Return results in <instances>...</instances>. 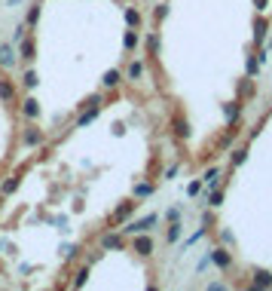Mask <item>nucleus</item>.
Instances as JSON below:
<instances>
[{"label": "nucleus", "mask_w": 272, "mask_h": 291, "mask_svg": "<svg viewBox=\"0 0 272 291\" xmlns=\"http://www.w3.org/2000/svg\"><path fill=\"white\" fill-rule=\"evenodd\" d=\"M245 156H248V150H245V147L232 150V166H242V162H245Z\"/></svg>", "instance_id": "obj_20"}, {"label": "nucleus", "mask_w": 272, "mask_h": 291, "mask_svg": "<svg viewBox=\"0 0 272 291\" xmlns=\"http://www.w3.org/2000/svg\"><path fill=\"white\" fill-rule=\"evenodd\" d=\"M119 245H122V239H119V236H113V233L101 236V248H119Z\"/></svg>", "instance_id": "obj_11"}, {"label": "nucleus", "mask_w": 272, "mask_h": 291, "mask_svg": "<svg viewBox=\"0 0 272 291\" xmlns=\"http://www.w3.org/2000/svg\"><path fill=\"white\" fill-rule=\"evenodd\" d=\"M132 245H135V251H138V254H153V239H150V236H141V233H135Z\"/></svg>", "instance_id": "obj_2"}, {"label": "nucleus", "mask_w": 272, "mask_h": 291, "mask_svg": "<svg viewBox=\"0 0 272 291\" xmlns=\"http://www.w3.org/2000/svg\"><path fill=\"white\" fill-rule=\"evenodd\" d=\"M125 46H129V49H135V46H138V37H135V31H129V34H125Z\"/></svg>", "instance_id": "obj_28"}, {"label": "nucleus", "mask_w": 272, "mask_h": 291, "mask_svg": "<svg viewBox=\"0 0 272 291\" xmlns=\"http://www.w3.org/2000/svg\"><path fill=\"white\" fill-rule=\"evenodd\" d=\"M156 221H159L156 215H150V218H141L138 224H129V227H125V233H132V236H135V233H150V230L156 227Z\"/></svg>", "instance_id": "obj_1"}, {"label": "nucleus", "mask_w": 272, "mask_h": 291, "mask_svg": "<svg viewBox=\"0 0 272 291\" xmlns=\"http://www.w3.org/2000/svg\"><path fill=\"white\" fill-rule=\"evenodd\" d=\"M199 190H202V184H199V181H193V184L187 187V196H199Z\"/></svg>", "instance_id": "obj_29"}, {"label": "nucleus", "mask_w": 272, "mask_h": 291, "mask_svg": "<svg viewBox=\"0 0 272 291\" xmlns=\"http://www.w3.org/2000/svg\"><path fill=\"white\" fill-rule=\"evenodd\" d=\"M37 19H40V6H31V12H28V25H37Z\"/></svg>", "instance_id": "obj_23"}, {"label": "nucleus", "mask_w": 272, "mask_h": 291, "mask_svg": "<svg viewBox=\"0 0 272 291\" xmlns=\"http://www.w3.org/2000/svg\"><path fill=\"white\" fill-rule=\"evenodd\" d=\"M0 65H3V68H12V65H15V52H12V46H0Z\"/></svg>", "instance_id": "obj_7"}, {"label": "nucleus", "mask_w": 272, "mask_h": 291, "mask_svg": "<svg viewBox=\"0 0 272 291\" xmlns=\"http://www.w3.org/2000/svg\"><path fill=\"white\" fill-rule=\"evenodd\" d=\"M211 261H214L217 267H220V270H226V267L232 264V258H229V251H223V248H214V251H211Z\"/></svg>", "instance_id": "obj_3"}, {"label": "nucleus", "mask_w": 272, "mask_h": 291, "mask_svg": "<svg viewBox=\"0 0 272 291\" xmlns=\"http://www.w3.org/2000/svg\"><path fill=\"white\" fill-rule=\"evenodd\" d=\"M22 59H25V62L34 59V40H25V43H22Z\"/></svg>", "instance_id": "obj_17"}, {"label": "nucleus", "mask_w": 272, "mask_h": 291, "mask_svg": "<svg viewBox=\"0 0 272 291\" xmlns=\"http://www.w3.org/2000/svg\"><path fill=\"white\" fill-rule=\"evenodd\" d=\"M141 71H144V68H141V62H135V65L129 68V77H132V80H138V77H141Z\"/></svg>", "instance_id": "obj_26"}, {"label": "nucleus", "mask_w": 272, "mask_h": 291, "mask_svg": "<svg viewBox=\"0 0 272 291\" xmlns=\"http://www.w3.org/2000/svg\"><path fill=\"white\" fill-rule=\"evenodd\" d=\"M147 46L156 52V46H159V37H156V34H150V37H147Z\"/></svg>", "instance_id": "obj_32"}, {"label": "nucleus", "mask_w": 272, "mask_h": 291, "mask_svg": "<svg viewBox=\"0 0 272 291\" xmlns=\"http://www.w3.org/2000/svg\"><path fill=\"white\" fill-rule=\"evenodd\" d=\"M132 212H135V203H122V206L113 212V224H122V221H125V218H129Z\"/></svg>", "instance_id": "obj_5"}, {"label": "nucleus", "mask_w": 272, "mask_h": 291, "mask_svg": "<svg viewBox=\"0 0 272 291\" xmlns=\"http://www.w3.org/2000/svg\"><path fill=\"white\" fill-rule=\"evenodd\" d=\"M254 28H257V31H254V40H257V43H263V37H266V19H263V15H257V22H254Z\"/></svg>", "instance_id": "obj_8"}, {"label": "nucleus", "mask_w": 272, "mask_h": 291, "mask_svg": "<svg viewBox=\"0 0 272 291\" xmlns=\"http://www.w3.org/2000/svg\"><path fill=\"white\" fill-rule=\"evenodd\" d=\"M104 86H107V89L119 86V71H107V74H104Z\"/></svg>", "instance_id": "obj_13"}, {"label": "nucleus", "mask_w": 272, "mask_h": 291, "mask_svg": "<svg viewBox=\"0 0 272 291\" xmlns=\"http://www.w3.org/2000/svg\"><path fill=\"white\" fill-rule=\"evenodd\" d=\"M254 288H272V273L257 270V273H254Z\"/></svg>", "instance_id": "obj_4"}, {"label": "nucleus", "mask_w": 272, "mask_h": 291, "mask_svg": "<svg viewBox=\"0 0 272 291\" xmlns=\"http://www.w3.org/2000/svg\"><path fill=\"white\" fill-rule=\"evenodd\" d=\"M135 196H138V199L153 196V184H138V187H135Z\"/></svg>", "instance_id": "obj_18"}, {"label": "nucleus", "mask_w": 272, "mask_h": 291, "mask_svg": "<svg viewBox=\"0 0 272 291\" xmlns=\"http://www.w3.org/2000/svg\"><path fill=\"white\" fill-rule=\"evenodd\" d=\"M165 15H168V6L159 3V6H156V19H165Z\"/></svg>", "instance_id": "obj_31"}, {"label": "nucleus", "mask_w": 272, "mask_h": 291, "mask_svg": "<svg viewBox=\"0 0 272 291\" xmlns=\"http://www.w3.org/2000/svg\"><path fill=\"white\" fill-rule=\"evenodd\" d=\"M223 114H226L229 123H235V117H239V101H229V104L223 107Z\"/></svg>", "instance_id": "obj_14"}, {"label": "nucleus", "mask_w": 272, "mask_h": 291, "mask_svg": "<svg viewBox=\"0 0 272 291\" xmlns=\"http://www.w3.org/2000/svg\"><path fill=\"white\" fill-rule=\"evenodd\" d=\"M125 22H129V25H132V28H135V25H138V22H141V15H138V12H135V9H125Z\"/></svg>", "instance_id": "obj_22"}, {"label": "nucleus", "mask_w": 272, "mask_h": 291, "mask_svg": "<svg viewBox=\"0 0 272 291\" xmlns=\"http://www.w3.org/2000/svg\"><path fill=\"white\" fill-rule=\"evenodd\" d=\"M254 3H257L260 9H266V3H269V0H254Z\"/></svg>", "instance_id": "obj_34"}, {"label": "nucleus", "mask_w": 272, "mask_h": 291, "mask_svg": "<svg viewBox=\"0 0 272 291\" xmlns=\"http://www.w3.org/2000/svg\"><path fill=\"white\" fill-rule=\"evenodd\" d=\"M40 141H43V138H40V132H37V129H31V132H25V144H28V147H37Z\"/></svg>", "instance_id": "obj_15"}, {"label": "nucleus", "mask_w": 272, "mask_h": 291, "mask_svg": "<svg viewBox=\"0 0 272 291\" xmlns=\"http://www.w3.org/2000/svg\"><path fill=\"white\" fill-rule=\"evenodd\" d=\"M168 221H180V212L177 209H168Z\"/></svg>", "instance_id": "obj_33"}, {"label": "nucleus", "mask_w": 272, "mask_h": 291, "mask_svg": "<svg viewBox=\"0 0 272 291\" xmlns=\"http://www.w3.org/2000/svg\"><path fill=\"white\" fill-rule=\"evenodd\" d=\"M0 190H3V196H9V193H15V190H19V178H9V181H6V184H3V187H0Z\"/></svg>", "instance_id": "obj_19"}, {"label": "nucleus", "mask_w": 272, "mask_h": 291, "mask_svg": "<svg viewBox=\"0 0 272 291\" xmlns=\"http://www.w3.org/2000/svg\"><path fill=\"white\" fill-rule=\"evenodd\" d=\"M202 236H205V227H199V230H196V233H193V236H190V239H187V242H184V248H190V245H196V242H199V239H202Z\"/></svg>", "instance_id": "obj_21"}, {"label": "nucleus", "mask_w": 272, "mask_h": 291, "mask_svg": "<svg viewBox=\"0 0 272 291\" xmlns=\"http://www.w3.org/2000/svg\"><path fill=\"white\" fill-rule=\"evenodd\" d=\"M165 239H168V242H177V239H180V224H177V221H171V227H168V233H165Z\"/></svg>", "instance_id": "obj_16"}, {"label": "nucleus", "mask_w": 272, "mask_h": 291, "mask_svg": "<svg viewBox=\"0 0 272 291\" xmlns=\"http://www.w3.org/2000/svg\"><path fill=\"white\" fill-rule=\"evenodd\" d=\"M98 111H101V104H95V107H92V111H89V114H83V117L77 120V126H89V123H92V120L98 117Z\"/></svg>", "instance_id": "obj_12"}, {"label": "nucleus", "mask_w": 272, "mask_h": 291, "mask_svg": "<svg viewBox=\"0 0 272 291\" xmlns=\"http://www.w3.org/2000/svg\"><path fill=\"white\" fill-rule=\"evenodd\" d=\"M205 181H208L211 187H217V169H208V172H205Z\"/></svg>", "instance_id": "obj_27"}, {"label": "nucleus", "mask_w": 272, "mask_h": 291, "mask_svg": "<svg viewBox=\"0 0 272 291\" xmlns=\"http://www.w3.org/2000/svg\"><path fill=\"white\" fill-rule=\"evenodd\" d=\"M25 86H28V89L37 86V74H34V71H28V74H25Z\"/></svg>", "instance_id": "obj_25"}, {"label": "nucleus", "mask_w": 272, "mask_h": 291, "mask_svg": "<svg viewBox=\"0 0 272 291\" xmlns=\"http://www.w3.org/2000/svg\"><path fill=\"white\" fill-rule=\"evenodd\" d=\"M22 114H25L28 120H34V117H37V114H40V107H37V101H34V98H28V101L22 104Z\"/></svg>", "instance_id": "obj_9"}, {"label": "nucleus", "mask_w": 272, "mask_h": 291, "mask_svg": "<svg viewBox=\"0 0 272 291\" xmlns=\"http://www.w3.org/2000/svg\"><path fill=\"white\" fill-rule=\"evenodd\" d=\"M220 203H223V193L214 187V193H211V206H220Z\"/></svg>", "instance_id": "obj_30"}, {"label": "nucleus", "mask_w": 272, "mask_h": 291, "mask_svg": "<svg viewBox=\"0 0 272 291\" xmlns=\"http://www.w3.org/2000/svg\"><path fill=\"white\" fill-rule=\"evenodd\" d=\"M0 98H3V101H12L15 98V89H12L9 80H0Z\"/></svg>", "instance_id": "obj_10"}, {"label": "nucleus", "mask_w": 272, "mask_h": 291, "mask_svg": "<svg viewBox=\"0 0 272 291\" xmlns=\"http://www.w3.org/2000/svg\"><path fill=\"white\" fill-rule=\"evenodd\" d=\"M177 172H180L177 166H168L165 172H162V178H165V181H174V178H177Z\"/></svg>", "instance_id": "obj_24"}, {"label": "nucleus", "mask_w": 272, "mask_h": 291, "mask_svg": "<svg viewBox=\"0 0 272 291\" xmlns=\"http://www.w3.org/2000/svg\"><path fill=\"white\" fill-rule=\"evenodd\" d=\"M174 135H177V138H184V141L190 138V123H187L184 117H177V120H174Z\"/></svg>", "instance_id": "obj_6"}]
</instances>
